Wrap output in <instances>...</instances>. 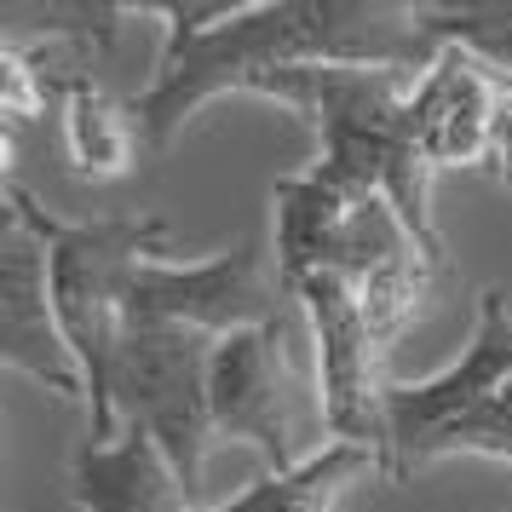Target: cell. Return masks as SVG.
<instances>
[{
    "label": "cell",
    "mask_w": 512,
    "mask_h": 512,
    "mask_svg": "<svg viewBox=\"0 0 512 512\" xmlns=\"http://www.w3.org/2000/svg\"><path fill=\"white\" fill-rule=\"evenodd\" d=\"M162 18L156 75L127 116L139 127L144 156H162L208 104L254 87L259 75L288 64H346V70L420 75L443 47L415 24V0H127V18Z\"/></svg>",
    "instance_id": "1"
},
{
    "label": "cell",
    "mask_w": 512,
    "mask_h": 512,
    "mask_svg": "<svg viewBox=\"0 0 512 512\" xmlns=\"http://www.w3.org/2000/svg\"><path fill=\"white\" fill-rule=\"evenodd\" d=\"M409 87L403 70H346V64H288L259 75L248 98H271L317 133V167L346 179L351 190L386 196L409 225L426 259L443 265V231L432 219V167L409 127Z\"/></svg>",
    "instance_id": "2"
},
{
    "label": "cell",
    "mask_w": 512,
    "mask_h": 512,
    "mask_svg": "<svg viewBox=\"0 0 512 512\" xmlns=\"http://www.w3.org/2000/svg\"><path fill=\"white\" fill-rule=\"evenodd\" d=\"M6 208L24 219L47 248V282H52V311L64 323L75 363L87 374V415L93 438H121L116 397H110V369L121 346V288L133 277V265L156 259L167 248V219L156 213H127V219H58L41 208V196L6 179Z\"/></svg>",
    "instance_id": "3"
},
{
    "label": "cell",
    "mask_w": 512,
    "mask_h": 512,
    "mask_svg": "<svg viewBox=\"0 0 512 512\" xmlns=\"http://www.w3.org/2000/svg\"><path fill=\"white\" fill-rule=\"evenodd\" d=\"M208 403L219 443H242L265 455L271 472H288L305 455H317L311 432H328L317 386H305L300 351H294V317L213 340Z\"/></svg>",
    "instance_id": "4"
},
{
    "label": "cell",
    "mask_w": 512,
    "mask_h": 512,
    "mask_svg": "<svg viewBox=\"0 0 512 512\" xmlns=\"http://www.w3.org/2000/svg\"><path fill=\"white\" fill-rule=\"evenodd\" d=\"M208 363L213 340L196 328L173 323H121L116 369H110V397H116V420L139 426L162 443L173 472L185 489H202L219 432H213V403H208Z\"/></svg>",
    "instance_id": "5"
},
{
    "label": "cell",
    "mask_w": 512,
    "mask_h": 512,
    "mask_svg": "<svg viewBox=\"0 0 512 512\" xmlns=\"http://www.w3.org/2000/svg\"><path fill=\"white\" fill-rule=\"evenodd\" d=\"M300 300L282 277L277 254H265V242H236L213 259H144L121 288V323H173L196 328L208 340L265 328L294 317Z\"/></svg>",
    "instance_id": "6"
},
{
    "label": "cell",
    "mask_w": 512,
    "mask_h": 512,
    "mask_svg": "<svg viewBox=\"0 0 512 512\" xmlns=\"http://www.w3.org/2000/svg\"><path fill=\"white\" fill-rule=\"evenodd\" d=\"M300 317L311 328V386L323 403L328 438L380 449L386 443V351L392 334L374 323L363 288L346 271H311L294 282Z\"/></svg>",
    "instance_id": "7"
},
{
    "label": "cell",
    "mask_w": 512,
    "mask_h": 512,
    "mask_svg": "<svg viewBox=\"0 0 512 512\" xmlns=\"http://www.w3.org/2000/svg\"><path fill=\"white\" fill-rule=\"evenodd\" d=\"M512 386V305L507 288H484L478 294V328L461 346V357L449 369L426 374V380H392L386 392V443L380 461L392 484L420 478V461L443 426H455L472 415L478 403L501 397Z\"/></svg>",
    "instance_id": "8"
},
{
    "label": "cell",
    "mask_w": 512,
    "mask_h": 512,
    "mask_svg": "<svg viewBox=\"0 0 512 512\" xmlns=\"http://www.w3.org/2000/svg\"><path fill=\"white\" fill-rule=\"evenodd\" d=\"M0 363L12 374H29L58 403H87V374L52 311L47 248L12 208L0 225Z\"/></svg>",
    "instance_id": "9"
},
{
    "label": "cell",
    "mask_w": 512,
    "mask_h": 512,
    "mask_svg": "<svg viewBox=\"0 0 512 512\" xmlns=\"http://www.w3.org/2000/svg\"><path fill=\"white\" fill-rule=\"evenodd\" d=\"M507 93V75H495L484 58L461 47H443L409 87V127L426 167H489L495 110Z\"/></svg>",
    "instance_id": "10"
},
{
    "label": "cell",
    "mask_w": 512,
    "mask_h": 512,
    "mask_svg": "<svg viewBox=\"0 0 512 512\" xmlns=\"http://www.w3.org/2000/svg\"><path fill=\"white\" fill-rule=\"evenodd\" d=\"M70 501L75 512H196V495L173 472L162 443L121 426V438H87L70 455Z\"/></svg>",
    "instance_id": "11"
},
{
    "label": "cell",
    "mask_w": 512,
    "mask_h": 512,
    "mask_svg": "<svg viewBox=\"0 0 512 512\" xmlns=\"http://www.w3.org/2000/svg\"><path fill=\"white\" fill-rule=\"evenodd\" d=\"M369 478H386V461L380 449H363V443H340L328 438L317 443V455H305L300 466L288 472H265L254 484L219 501L208 512H346V501Z\"/></svg>",
    "instance_id": "12"
},
{
    "label": "cell",
    "mask_w": 512,
    "mask_h": 512,
    "mask_svg": "<svg viewBox=\"0 0 512 512\" xmlns=\"http://www.w3.org/2000/svg\"><path fill=\"white\" fill-rule=\"evenodd\" d=\"M58 121H64V156H70V173L87 179V185H110V179H127L133 162H139V127L127 116V104L98 87L93 75H75L58 87Z\"/></svg>",
    "instance_id": "13"
},
{
    "label": "cell",
    "mask_w": 512,
    "mask_h": 512,
    "mask_svg": "<svg viewBox=\"0 0 512 512\" xmlns=\"http://www.w3.org/2000/svg\"><path fill=\"white\" fill-rule=\"evenodd\" d=\"M415 24L432 47H461L512 75V0H420Z\"/></svg>",
    "instance_id": "14"
},
{
    "label": "cell",
    "mask_w": 512,
    "mask_h": 512,
    "mask_svg": "<svg viewBox=\"0 0 512 512\" xmlns=\"http://www.w3.org/2000/svg\"><path fill=\"white\" fill-rule=\"evenodd\" d=\"M455 455H489V461L512 466V386L501 397L478 403V409L461 415L455 426H443L438 438H432V449H426L420 472H432L438 461H455Z\"/></svg>",
    "instance_id": "15"
},
{
    "label": "cell",
    "mask_w": 512,
    "mask_h": 512,
    "mask_svg": "<svg viewBox=\"0 0 512 512\" xmlns=\"http://www.w3.org/2000/svg\"><path fill=\"white\" fill-rule=\"evenodd\" d=\"M47 98H58L47 64L35 58V47H24V41L6 35V41H0V116H6V127L35 121L47 110Z\"/></svg>",
    "instance_id": "16"
},
{
    "label": "cell",
    "mask_w": 512,
    "mask_h": 512,
    "mask_svg": "<svg viewBox=\"0 0 512 512\" xmlns=\"http://www.w3.org/2000/svg\"><path fill=\"white\" fill-rule=\"evenodd\" d=\"M489 173L512 185V81L501 93V110H495V139H489Z\"/></svg>",
    "instance_id": "17"
}]
</instances>
